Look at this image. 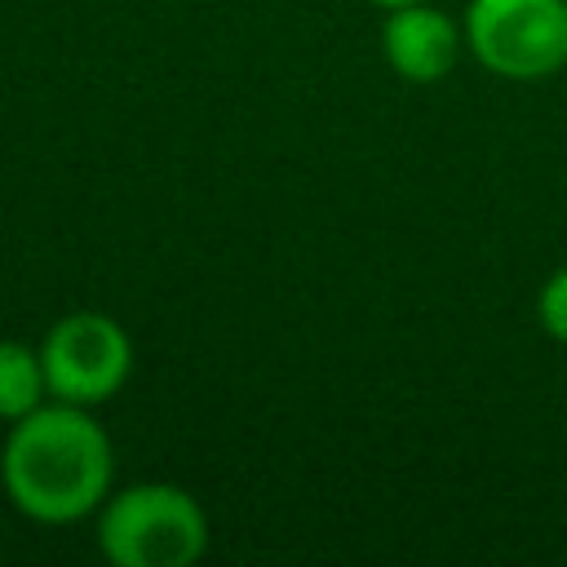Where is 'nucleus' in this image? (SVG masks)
Returning a JSON list of instances; mask_svg holds the SVG:
<instances>
[{
    "mask_svg": "<svg viewBox=\"0 0 567 567\" xmlns=\"http://www.w3.org/2000/svg\"><path fill=\"white\" fill-rule=\"evenodd\" d=\"M115 452L93 408L40 403L9 421L0 447V487L9 505L35 523H75L111 496Z\"/></svg>",
    "mask_w": 567,
    "mask_h": 567,
    "instance_id": "1",
    "label": "nucleus"
},
{
    "mask_svg": "<svg viewBox=\"0 0 567 567\" xmlns=\"http://www.w3.org/2000/svg\"><path fill=\"white\" fill-rule=\"evenodd\" d=\"M97 549L115 567H186L208 549V514L177 483H128L97 505Z\"/></svg>",
    "mask_w": 567,
    "mask_h": 567,
    "instance_id": "2",
    "label": "nucleus"
},
{
    "mask_svg": "<svg viewBox=\"0 0 567 567\" xmlns=\"http://www.w3.org/2000/svg\"><path fill=\"white\" fill-rule=\"evenodd\" d=\"M465 49L501 80H545L567 66V0H470Z\"/></svg>",
    "mask_w": 567,
    "mask_h": 567,
    "instance_id": "3",
    "label": "nucleus"
},
{
    "mask_svg": "<svg viewBox=\"0 0 567 567\" xmlns=\"http://www.w3.org/2000/svg\"><path fill=\"white\" fill-rule=\"evenodd\" d=\"M40 363L53 399L97 408L124 390L133 372V341L111 315L71 310L44 332Z\"/></svg>",
    "mask_w": 567,
    "mask_h": 567,
    "instance_id": "4",
    "label": "nucleus"
},
{
    "mask_svg": "<svg viewBox=\"0 0 567 567\" xmlns=\"http://www.w3.org/2000/svg\"><path fill=\"white\" fill-rule=\"evenodd\" d=\"M461 44H465L461 22L452 13H443L439 4H430V0L385 9L381 49H385L390 71L399 80H408V84H434V80H443L456 66Z\"/></svg>",
    "mask_w": 567,
    "mask_h": 567,
    "instance_id": "5",
    "label": "nucleus"
},
{
    "mask_svg": "<svg viewBox=\"0 0 567 567\" xmlns=\"http://www.w3.org/2000/svg\"><path fill=\"white\" fill-rule=\"evenodd\" d=\"M44 394H49V381H44L40 346L0 337V421H18L35 412Z\"/></svg>",
    "mask_w": 567,
    "mask_h": 567,
    "instance_id": "6",
    "label": "nucleus"
},
{
    "mask_svg": "<svg viewBox=\"0 0 567 567\" xmlns=\"http://www.w3.org/2000/svg\"><path fill=\"white\" fill-rule=\"evenodd\" d=\"M536 319H540V328H545L554 341L567 346V266L554 270V275L540 284V292H536Z\"/></svg>",
    "mask_w": 567,
    "mask_h": 567,
    "instance_id": "7",
    "label": "nucleus"
},
{
    "mask_svg": "<svg viewBox=\"0 0 567 567\" xmlns=\"http://www.w3.org/2000/svg\"><path fill=\"white\" fill-rule=\"evenodd\" d=\"M372 4H381V9H399V4H416V0H372Z\"/></svg>",
    "mask_w": 567,
    "mask_h": 567,
    "instance_id": "8",
    "label": "nucleus"
}]
</instances>
